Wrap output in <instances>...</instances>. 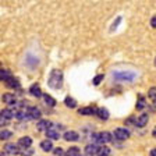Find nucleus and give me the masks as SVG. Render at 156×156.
<instances>
[{
	"label": "nucleus",
	"instance_id": "393cba45",
	"mask_svg": "<svg viewBox=\"0 0 156 156\" xmlns=\"http://www.w3.org/2000/svg\"><path fill=\"white\" fill-rule=\"evenodd\" d=\"M109 155H110V149H109L107 146H101L98 156H109Z\"/></svg>",
	"mask_w": 156,
	"mask_h": 156
},
{
	"label": "nucleus",
	"instance_id": "7c9ffc66",
	"mask_svg": "<svg viewBox=\"0 0 156 156\" xmlns=\"http://www.w3.org/2000/svg\"><path fill=\"white\" fill-rule=\"evenodd\" d=\"M53 153H55L56 156H60V155H63L64 152H63L62 148H55V149H53Z\"/></svg>",
	"mask_w": 156,
	"mask_h": 156
},
{
	"label": "nucleus",
	"instance_id": "c85d7f7f",
	"mask_svg": "<svg viewBox=\"0 0 156 156\" xmlns=\"http://www.w3.org/2000/svg\"><path fill=\"white\" fill-rule=\"evenodd\" d=\"M148 96H149L152 101H156V88L155 87L149 89V92H148Z\"/></svg>",
	"mask_w": 156,
	"mask_h": 156
},
{
	"label": "nucleus",
	"instance_id": "a878e982",
	"mask_svg": "<svg viewBox=\"0 0 156 156\" xmlns=\"http://www.w3.org/2000/svg\"><path fill=\"white\" fill-rule=\"evenodd\" d=\"M11 135H13V134L9 130H2V133H0V138H2V140H9Z\"/></svg>",
	"mask_w": 156,
	"mask_h": 156
},
{
	"label": "nucleus",
	"instance_id": "f257e3e1",
	"mask_svg": "<svg viewBox=\"0 0 156 156\" xmlns=\"http://www.w3.org/2000/svg\"><path fill=\"white\" fill-rule=\"evenodd\" d=\"M49 87L53 89H58L63 85V73L60 70H53L50 77H49Z\"/></svg>",
	"mask_w": 156,
	"mask_h": 156
},
{
	"label": "nucleus",
	"instance_id": "2eb2a0df",
	"mask_svg": "<svg viewBox=\"0 0 156 156\" xmlns=\"http://www.w3.org/2000/svg\"><path fill=\"white\" fill-rule=\"evenodd\" d=\"M64 140L66 141H77L78 140V134L75 133V131H66V134H64Z\"/></svg>",
	"mask_w": 156,
	"mask_h": 156
},
{
	"label": "nucleus",
	"instance_id": "7ed1b4c3",
	"mask_svg": "<svg viewBox=\"0 0 156 156\" xmlns=\"http://www.w3.org/2000/svg\"><path fill=\"white\" fill-rule=\"evenodd\" d=\"M116 80L119 81H133L134 78H135V74L134 73H127V71H121V73H116L113 74Z\"/></svg>",
	"mask_w": 156,
	"mask_h": 156
},
{
	"label": "nucleus",
	"instance_id": "39448f33",
	"mask_svg": "<svg viewBox=\"0 0 156 156\" xmlns=\"http://www.w3.org/2000/svg\"><path fill=\"white\" fill-rule=\"evenodd\" d=\"M98 109L94 106H88V107H82L78 110V114H81V116H91V114H96Z\"/></svg>",
	"mask_w": 156,
	"mask_h": 156
},
{
	"label": "nucleus",
	"instance_id": "1a4fd4ad",
	"mask_svg": "<svg viewBox=\"0 0 156 156\" xmlns=\"http://www.w3.org/2000/svg\"><path fill=\"white\" fill-rule=\"evenodd\" d=\"M148 120H149L148 114H141V116L136 119L135 126H138V127H145L146 124H148Z\"/></svg>",
	"mask_w": 156,
	"mask_h": 156
},
{
	"label": "nucleus",
	"instance_id": "5701e85b",
	"mask_svg": "<svg viewBox=\"0 0 156 156\" xmlns=\"http://www.w3.org/2000/svg\"><path fill=\"white\" fill-rule=\"evenodd\" d=\"M43 101H45V103L48 105V106H50V107H53L56 105V101L50 96V95H43Z\"/></svg>",
	"mask_w": 156,
	"mask_h": 156
},
{
	"label": "nucleus",
	"instance_id": "c756f323",
	"mask_svg": "<svg viewBox=\"0 0 156 156\" xmlns=\"http://www.w3.org/2000/svg\"><path fill=\"white\" fill-rule=\"evenodd\" d=\"M105 78V75L103 74H99V75H96V77L94 78V85H99L102 82V80Z\"/></svg>",
	"mask_w": 156,
	"mask_h": 156
},
{
	"label": "nucleus",
	"instance_id": "9b49d317",
	"mask_svg": "<svg viewBox=\"0 0 156 156\" xmlns=\"http://www.w3.org/2000/svg\"><path fill=\"white\" fill-rule=\"evenodd\" d=\"M50 128H52V124L48 120H41L38 123V130H41V131H48Z\"/></svg>",
	"mask_w": 156,
	"mask_h": 156
},
{
	"label": "nucleus",
	"instance_id": "f8f14e48",
	"mask_svg": "<svg viewBox=\"0 0 156 156\" xmlns=\"http://www.w3.org/2000/svg\"><path fill=\"white\" fill-rule=\"evenodd\" d=\"M31 144H32V140H31L29 136H23V138H20V141H18V146H21V148H29Z\"/></svg>",
	"mask_w": 156,
	"mask_h": 156
},
{
	"label": "nucleus",
	"instance_id": "aec40b11",
	"mask_svg": "<svg viewBox=\"0 0 156 156\" xmlns=\"http://www.w3.org/2000/svg\"><path fill=\"white\" fill-rule=\"evenodd\" d=\"M64 103H66V106L70 107V109H74V107L77 106V102H75V99H74V98H71V96H66Z\"/></svg>",
	"mask_w": 156,
	"mask_h": 156
},
{
	"label": "nucleus",
	"instance_id": "bb28decb",
	"mask_svg": "<svg viewBox=\"0 0 156 156\" xmlns=\"http://www.w3.org/2000/svg\"><path fill=\"white\" fill-rule=\"evenodd\" d=\"M144 107H145V99H144L142 96H140V99H138V102H136V109L141 110V109H144Z\"/></svg>",
	"mask_w": 156,
	"mask_h": 156
},
{
	"label": "nucleus",
	"instance_id": "b1692460",
	"mask_svg": "<svg viewBox=\"0 0 156 156\" xmlns=\"http://www.w3.org/2000/svg\"><path fill=\"white\" fill-rule=\"evenodd\" d=\"M2 116H3L6 120H9V119H11L13 116H16V112L10 110V109H4V110H2Z\"/></svg>",
	"mask_w": 156,
	"mask_h": 156
},
{
	"label": "nucleus",
	"instance_id": "20e7f679",
	"mask_svg": "<svg viewBox=\"0 0 156 156\" xmlns=\"http://www.w3.org/2000/svg\"><path fill=\"white\" fill-rule=\"evenodd\" d=\"M114 136L117 140H127L130 136V131L126 128H117V130H114Z\"/></svg>",
	"mask_w": 156,
	"mask_h": 156
},
{
	"label": "nucleus",
	"instance_id": "9d476101",
	"mask_svg": "<svg viewBox=\"0 0 156 156\" xmlns=\"http://www.w3.org/2000/svg\"><path fill=\"white\" fill-rule=\"evenodd\" d=\"M29 92H31V95H32V96H36V98L43 96L42 91H41V87H39L38 84H34L32 87L29 88Z\"/></svg>",
	"mask_w": 156,
	"mask_h": 156
},
{
	"label": "nucleus",
	"instance_id": "f704fd0d",
	"mask_svg": "<svg viewBox=\"0 0 156 156\" xmlns=\"http://www.w3.org/2000/svg\"><path fill=\"white\" fill-rule=\"evenodd\" d=\"M0 156H7V153H6V152H4V153L2 152V155H0Z\"/></svg>",
	"mask_w": 156,
	"mask_h": 156
},
{
	"label": "nucleus",
	"instance_id": "f03ea898",
	"mask_svg": "<svg viewBox=\"0 0 156 156\" xmlns=\"http://www.w3.org/2000/svg\"><path fill=\"white\" fill-rule=\"evenodd\" d=\"M94 141H96V142L99 144H107V142H110L112 141V135L109 133H99V134H94Z\"/></svg>",
	"mask_w": 156,
	"mask_h": 156
},
{
	"label": "nucleus",
	"instance_id": "dca6fc26",
	"mask_svg": "<svg viewBox=\"0 0 156 156\" xmlns=\"http://www.w3.org/2000/svg\"><path fill=\"white\" fill-rule=\"evenodd\" d=\"M46 135H48V138H50V140H58V138H60V133H58L57 130H55V128H50V130L46 131Z\"/></svg>",
	"mask_w": 156,
	"mask_h": 156
},
{
	"label": "nucleus",
	"instance_id": "c9c22d12",
	"mask_svg": "<svg viewBox=\"0 0 156 156\" xmlns=\"http://www.w3.org/2000/svg\"><path fill=\"white\" fill-rule=\"evenodd\" d=\"M153 106H155V107H156V101H153Z\"/></svg>",
	"mask_w": 156,
	"mask_h": 156
},
{
	"label": "nucleus",
	"instance_id": "412c9836",
	"mask_svg": "<svg viewBox=\"0 0 156 156\" xmlns=\"http://www.w3.org/2000/svg\"><path fill=\"white\" fill-rule=\"evenodd\" d=\"M16 117L18 119V120H24V119H27V117H28V110L20 109V110L16 112ZM28 119H29V117H28Z\"/></svg>",
	"mask_w": 156,
	"mask_h": 156
},
{
	"label": "nucleus",
	"instance_id": "e433bc0d",
	"mask_svg": "<svg viewBox=\"0 0 156 156\" xmlns=\"http://www.w3.org/2000/svg\"><path fill=\"white\" fill-rule=\"evenodd\" d=\"M155 66H156V58H155Z\"/></svg>",
	"mask_w": 156,
	"mask_h": 156
},
{
	"label": "nucleus",
	"instance_id": "473e14b6",
	"mask_svg": "<svg viewBox=\"0 0 156 156\" xmlns=\"http://www.w3.org/2000/svg\"><path fill=\"white\" fill-rule=\"evenodd\" d=\"M149 156H156V148H153V149H152V151H151Z\"/></svg>",
	"mask_w": 156,
	"mask_h": 156
},
{
	"label": "nucleus",
	"instance_id": "4be33fe9",
	"mask_svg": "<svg viewBox=\"0 0 156 156\" xmlns=\"http://www.w3.org/2000/svg\"><path fill=\"white\" fill-rule=\"evenodd\" d=\"M66 156H80V149H78L77 146L68 148V151L66 152Z\"/></svg>",
	"mask_w": 156,
	"mask_h": 156
},
{
	"label": "nucleus",
	"instance_id": "cd10ccee",
	"mask_svg": "<svg viewBox=\"0 0 156 156\" xmlns=\"http://www.w3.org/2000/svg\"><path fill=\"white\" fill-rule=\"evenodd\" d=\"M20 153H21L23 156H31L34 153V149H32V148H24V149L21 151Z\"/></svg>",
	"mask_w": 156,
	"mask_h": 156
},
{
	"label": "nucleus",
	"instance_id": "6ab92c4d",
	"mask_svg": "<svg viewBox=\"0 0 156 156\" xmlns=\"http://www.w3.org/2000/svg\"><path fill=\"white\" fill-rule=\"evenodd\" d=\"M10 78H11V73H10L9 70H3V68H2V70H0V80L7 82Z\"/></svg>",
	"mask_w": 156,
	"mask_h": 156
},
{
	"label": "nucleus",
	"instance_id": "72a5a7b5",
	"mask_svg": "<svg viewBox=\"0 0 156 156\" xmlns=\"http://www.w3.org/2000/svg\"><path fill=\"white\" fill-rule=\"evenodd\" d=\"M152 135L156 138V127H155V128H153V131H152Z\"/></svg>",
	"mask_w": 156,
	"mask_h": 156
},
{
	"label": "nucleus",
	"instance_id": "4468645a",
	"mask_svg": "<svg viewBox=\"0 0 156 156\" xmlns=\"http://www.w3.org/2000/svg\"><path fill=\"white\" fill-rule=\"evenodd\" d=\"M96 116L101 119V120H107L109 119V112H107V109H105V107H99L96 112Z\"/></svg>",
	"mask_w": 156,
	"mask_h": 156
},
{
	"label": "nucleus",
	"instance_id": "0eeeda50",
	"mask_svg": "<svg viewBox=\"0 0 156 156\" xmlns=\"http://www.w3.org/2000/svg\"><path fill=\"white\" fill-rule=\"evenodd\" d=\"M4 151H6V153H9V155H17V153L21 152L18 145H16V144H7V145L4 146Z\"/></svg>",
	"mask_w": 156,
	"mask_h": 156
},
{
	"label": "nucleus",
	"instance_id": "a211bd4d",
	"mask_svg": "<svg viewBox=\"0 0 156 156\" xmlns=\"http://www.w3.org/2000/svg\"><path fill=\"white\" fill-rule=\"evenodd\" d=\"M6 85H7L9 88H14V89H18V88H20V81L17 80V78H13V77H11L9 81L6 82Z\"/></svg>",
	"mask_w": 156,
	"mask_h": 156
},
{
	"label": "nucleus",
	"instance_id": "ddd939ff",
	"mask_svg": "<svg viewBox=\"0 0 156 156\" xmlns=\"http://www.w3.org/2000/svg\"><path fill=\"white\" fill-rule=\"evenodd\" d=\"M41 148H42L43 152H50L53 151V145H52V141L50 140H45L41 142Z\"/></svg>",
	"mask_w": 156,
	"mask_h": 156
},
{
	"label": "nucleus",
	"instance_id": "f3484780",
	"mask_svg": "<svg viewBox=\"0 0 156 156\" xmlns=\"http://www.w3.org/2000/svg\"><path fill=\"white\" fill-rule=\"evenodd\" d=\"M3 102L7 105H16V96L11 94H6L3 95Z\"/></svg>",
	"mask_w": 156,
	"mask_h": 156
},
{
	"label": "nucleus",
	"instance_id": "6e6552de",
	"mask_svg": "<svg viewBox=\"0 0 156 156\" xmlns=\"http://www.w3.org/2000/svg\"><path fill=\"white\" fill-rule=\"evenodd\" d=\"M41 110H39L38 107H29L28 109V117L29 119H32V120H36V119H41Z\"/></svg>",
	"mask_w": 156,
	"mask_h": 156
},
{
	"label": "nucleus",
	"instance_id": "423d86ee",
	"mask_svg": "<svg viewBox=\"0 0 156 156\" xmlns=\"http://www.w3.org/2000/svg\"><path fill=\"white\" fill-rule=\"evenodd\" d=\"M99 149H101V146L95 145V144H89V145H87V148H85V153L89 156H94V155L99 153Z\"/></svg>",
	"mask_w": 156,
	"mask_h": 156
},
{
	"label": "nucleus",
	"instance_id": "2f4dec72",
	"mask_svg": "<svg viewBox=\"0 0 156 156\" xmlns=\"http://www.w3.org/2000/svg\"><path fill=\"white\" fill-rule=\"evenodd\" d=\"M151 25H152L153 28H156V16L152 17V20H151Z\"/></svg>",
	"mask_w": 156,
	"mask_h": 156
}]
</instances>
